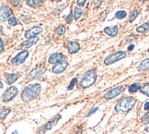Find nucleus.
<instances>
[{
  "instance_id": "1",
  "label": "nucleus",
  "mask_w": 149,
  "mask_h": 134,
  "mask_svg": "<svg viewBox=\"0 0 149 134\" xmlns=\"http://www.w3.org/2000/svg\"><path fill=\"white\" fill-rule=\"evenodd\" d=\"M41 93H42V85L40 83L29 84V85L26 86L24 88V90L21 92L20 98L21 100L25 103L30 102L40 97Z\"/></svg>"
},
{
  "instance_id": "28",
  "label": "nucleus",
  "mask_w": 149,
  "mask_h": 134,
  "mask_svg": "<svg viewBox=\"0 0 149 134\" xmlns=\"http://www.w3.org/2000/svg\"><path fill=\"white\" fill-rule=\"evenodd\" d=\"M77 78H74L71 82H70V84L68 85V87H67V90H73V88H74V84L77 83Z\"/></svg>"
},
{
  "instance_id": "21",
  "label": "nucleus",
  "mask_w": 149,
  "mask_h": 134,
  "mask_svg": "<svg viewBox=\"0 0 149 134\" xmlns=\"http://www.w3.org/2000/svg\"><path fill=\"white\" fill-rule=\"evenodd\" d=\"M10 112H11V109L9 107H2L1 112H0V118H1V119H5Z\"/></svg>"
},
{
  "instance_id": "8",
  "label": "nucleus",
  "mask_w": 149,
  "mask_h": 134,
  "mask_svg": "<svg viewBox=\"0 0 149 134\" xmlns=\"http://www.w3.org/2000/svg\"><path fill=\"white\" fill-rule=\"evenodd\" d=\"M124 92V87L123 86H118V87H115L113 89H111L109 91L106 92L104 95V98L106 100H111L113 99L114 97L120 95L121 93Z\"/></svg>"
},
{
  "instance_id": "24",
  "label": "nucleus",
  "mask_w": 149,
  "mask_h": 134,
  "mask_svg": "<svg viewBox=\"0 0 149 134\" xmlns=\"http://www.w3.org/2000/svg\"><path fill=\"white\" fill-rule=\"evenodd\" d=\"M65 31H66V28H65L64 25H59L57 28L55 29L54 32H55V33H57L59 35H63L65 33Z\"/></svg>"
},
{
  "instance_id": "20",
  "label": "nucleus",
  "mask_w": 149,
  "mask_h": 134,
  "mask_svg": "<svg viewBox=\"0 0 149 134\" xmlns=\"http://www.w3.org/2000/svg\"><path fill=\"white\" fill-rule=\"evenodd\" d=\"M141 88H142V86H141V84H140V83H137V82L136 83H133L132 85L129 87V93H136L137 91L141 90Z\"/></svg>"
},
{
  "instance_id": "2",
  "label": "nucleus",
  "mask_w": 149,
  "mask_h": 134,
  "mask_svg": "<svg viewBox=\"0 0 149 134\" xmlns=\"http://www.w3.org/2000/svg\"><path fill=\"white\" fill-rule=\"evenodd\" d=\"M137 100L134 97L127 96L123 97L121 99L118 100L117 104L115 105V112L119 114H126L128 113L130 110L134 108V106L136 104Z\"/></svg>"
},
{
  "instance_id": "40",
  "label": "nucleus",
  "mask_w": 149,
  "mask_h": 134,
  "mask_svg": "<svg viewBox=\"0 0 149 134\" xmlns=\"http://www.w3.org/2000/svg\"><path fill=\"white\" fill-rule=\"evenodd\" d=\"M35 1H36V4H42L44 2L45 0H35Z\"/></svg>"
},
{
  "instance_id": "42",
  "label": "nucleus",
  "mask_w": 149,
  "mask_h": 134,
  "mask_svg": "<svg viewBox=\"0 0 149 134\" xmlns=\"http://www.w3.org/2000/svg\"><path fill=\"white\" fill-rule=\"evenodd\" d=\"M140 2H146V1H148V0H138Z\"/></svg>"
},
{
  "instance_id": "19",
  "label": "nucleus",
  "mask_w": 149,
  "mask_h": 134,
  "mask_svg": "<svg viewBox=\"0 0 149 134\" xmlns=\"http://www.w3.org/2000/svg\"><path fill=\"white\" fill-rule=\"evenodd\" d=\"M149 30V22H146L142 25H140L139 27L136 28V32L139 33H146Z\"/></svg>"
},
{
  "instance_id": "26",
  "label": "nucleus",
  "mask_w": 149,
  "mask_h": 134,
  "mask_svg": "<svg viewBox=\"0 0 149 134\" xmlns=\"http://www.w3.org/2000/svg\"><path fill=\"white\" fill-rule=\"evenodd\" d=\"M137 15H138V12L136 10H134L130 13V18H129V21L130 22H133L135 19L137 18Z\"/></svg>"
},
{
  "instance_id": "38",
  "label": "nucleus",
  "mask_w": 149,
  "mask_h": 134,
  "mask_svg": "<svg viewBox=\"0 0 149 134\" xmlns=\"http://www.w3.org/2000/svg\"><path fill=\"white\" fill-rule=\"evenodd\" d=\"M144 129H146V132H149V122L146 123V128H144Z\"/></svg>"
},
{
  "instance_id": "44",
  "label": "nucleus",
  "mask_w": 149,
  "mask_h": 134,
  "mask_svg": "<svg viewBox=\"0 0 149 134\" xmlns=\"http://www.w3.org/2000/svg\"><path fill=\"white\" fill-rule=\"evenodd\" d=\"M147 52H148V54H149V48H148V50H147Z\"/></svg>"
},
{
  "instance_id": "16",
  "label": "nucleus",
  "mask_w": 149,
  "mask_h": 134,
  "mask_svg": "<svg viewBox=\"0 0 149 134\" xmlns=\"http://www.w3.org/2000/svg\"><path fill=\"white\" fill-rule=\"evenodd\" d=\"M104 33L111 37H114L118 33V27L117 26H109L104 29Z\"/></svg>"
},
{
  "instance_id": "9",
  "label": "nucleus",
  "mask_w": 149,
  "mask_h": 134,
  "mask_svg": "<svg viewBox=\"0 0 149 134\" xmlns=\"http://www.w3.org/2000/svg\"><path fill=\"white\" fill-rule=\"evenodd\" d=\"M29 56V52L28 50H23V51H21L19 52L17 55L15 56V57H13V58L11 59V64L12 65H20V64H22L25 62V60L27 59V57Z\"/></svg>"
},
{
  "instance_id": "6",
  "label": "nucleus",
  "mask_w": 149,
  "mask_h": 134,
  "mask_svg": "<svg viewBox=\"0 0 149 134\" xmlns=\"http://www.w3.org/2000/svg\"><path fill=\"white\" fill-rule=\"evenodd\" d=\"M17 93H19V90L15 86H11L9 88H7L5 91V93L2 95V101L5 103L11 101L17 95Z\"/></svg>"
},
{
  "instance_id": "36",
  "label": "nucleus",
  "mask_w": 149,
  "mask_h": 134,
  "mask_svg": "<svg viewBox=\"0 0 149 134\" xmlns=\"http://www.w3.org/2000/svg\"><path fill=\"white\" fill-rule=\"evenodd\" d=\"M144 110H149V102H146V104H144Z\"/></svg>"
},
{
  "instance_id": "3",
  "label": "nucleus",
  "mask_w": 149,
  "mask_h": 134,
  "mask_svg": "<svg viewBox=\"0 0 149 134\" xmlns=\"http://www.w3.org/2000/svg\"><path fill=\"white\" fill-rule=\"evenodd\" d=\"M96 80H97V73H96V71L92 69L87 70L80 80V86L83 89H87L93 85Z\"/></svg>"
},
{
  "instance_id": "18",
  "label": "nucleus",
  "mask_w": 149,
  "mask_h": 134,
  "mask_svg": "<svg viewBox=\"0 0 149 134\" xmlns=\"http://www.w3.org/2000/svg\"><path fill=\"white\" fill-rule=\"evenodd\" d=\"M17 79H19V76L15 73H9V74H7L6 77V80H7V84H13Z\"/></svg>"
},
{
  "instance_id": "10",
  "label": "nucleus",
  "mask_w": 149,
  "mask_h": 134,
  "mask_svg": "<svg viewBox=\"0 0 149 134\" xmlns=\"http://www.w3.org/2000/svg\"><path fill=\"white\" fill-rule=\"evenodd\" d=\"M45 70H46V69L43 66L42 67H36V68H34L33 69L30 70V72L28 75V79L30 80L38 79L39 77H41L42 75L44 74Z\"/></svg>"
},
{
  "instance_id": "41",
  "label": "nucleus",
  "mask_w": 149,
  "mask_h": 134,
  "mask_svg": "<svg viewBox=\"0 0 149 134\" xmlns=\"http://www.w3.org/2000/svg\"><path fill=\"white\" fill-rule=\"evenodd\" d=\"M11 134H19V132H17V131H13Z\"/></svg>"
},
{
  "instance_id": "25",
  "label": "nucleus",
  "mask_w": 149,
  "mask_h": 134,
  "mask_svg": "<svg viewBox=\"0 0 149 134\" xmlns=\"http://www.w3.org/2000/svg\"><path fill=\"white\" fill-rule=\"evenodd\" d=\"M126 15H127V13L124 10H119L115 13V18L118 20H122L126 17Z\"/></svg>"
},
{
  "instance_id": "7",
  "label": "nucleus",
  "mask_w": 149,
  "mask_h": 134,
  "mask_svg": "<svg viewBox=\"0 0 149 134\" xmlns=\"http://www.w3.org/2000/svg\"><path fill=\"white\" fill-rule=\"evenodd\" d=\"M48 62L50 64H61V63H66V56L61 53H54L52 54L48 58Z\"/></svg>"
},
{
  "instance_id": "32",
  "label": "nucleus",
  "mask_w": 149,
  "mask_h": 134,
  "mask_svg": "<svg viewBox=\"0 0 149 134\" xmlns=\"http://www.w3.org/2000/svg\"><path fill=\"white\" fill-rule=\"evenodd\" d=\"M72 20H73V12L70 11L69 14H68V16L66 17V19H65V20H66L67 23H71Z\"/></svg>"
},
{
  "instance_id": "43",
  "label": "nucleus",
  "mask_w": 149,
  "mask_h": 134,
  "mask_svg": "<svg viewBox=\"0 0 149 134\" xmlns=\"http://www.w3.org/2000/svg\"><path fill=\"white\" fill-rule=\"evenodd\" d=\"M3 87H4V86H3V82H1V89H3Z\"/></svg>"
},
{
  "instance_id": "23",
  "label": "nucleus",
  "mask_w": 149,
  "mask_h": 134,
  "mask_svg": "<svg viewBox=\"0 0 149 134\" xmlns=\"http://www.w3.org/2000/svg\"><path fill=\"white\" fill-rule=\"evenodd\" d=\"M140 92H141L143 95L149 97V82H146V84H144V85L141 88Z\"/></svg>"
},
{
  "instance_id": "27",
  "label": "nucleus",
  "mask_w": 149,
  "mask_h": 134,
  "mask_svg": "<svg viewBox=\"0 0 149 134\" xmlns=\"http://www.w3.org/2000/svg\"><path fill=\"white\" fill-rule=\"evenodd\" d=\"M7 22H8V24H9L10 26H16L17 24V20L15 17H11L9 18V19L7 20Z\"/></svg>"
},
{
  "instance_id": "4",
  "label": "nucleus",
  "mask_w": 149,
  "mask_h": 134,
  "mask_svg": "<svg viewBox=\"0 0 149 134\" xmlns=\"http://www.w3.org/2000/svg\"><path fill=\"white\" fill-rule=\"evenodd\" d=\"M126 56V53L124 51H118L116 53H113L111 54V56H109L108 57H106L104 60V63L105 65H111L113 63H115L117 61H120L121 60L122 58H124Z\"/></svg>"
},
{
  "instance_id": "15",
  "label": "nucleus",
  "mask_w": 149,
  "mask_h": 134,
  "mask_svg": "<svg viewBox=\"0 0 149 134\" xmlns=\"http://www.w3.org/2000/svg\"><path fill=\"white\" fill-rule=\"evenodd\" d=\"M67 68V63H61V64H56L52 67V71L54 72V74H60L64 72L65 70V69Z\"/></svg>"
},
{
  "instance_id": "37",
  "label": "nucleus",
  "mask_w": 149,
  "mask_h": 134,
  "mask_svg": "<svg viewBox=\"0 0 149 134\" xmlns=\"http://www.w3.org/2000/svg\"><path fill=\"white\" fill-rule=\"evenodd\" d=\"M134 44H130V46H128V50L129 51H132V50H134Z\"/></svg>"
},
{
  "instance_id": "39",
  "label": "nucleus",
  "mask_w": 149,
  "mask_h": 134,
  "mask_svg": "<svg viewBox=\"0 0 149 134\" xmlns=\"http://www.w3.org/2000/svg\"><path fill=\"white\" fill-rule=\"evenodd\" d=\"M0 42H1V53L4 51V43H3V40L1 39V41H0Z\"/></svg>"
},
{
  "instance_id": "17",
  "label": "nucleus",
  "mask_w": 149,
  "mask_h": 134,
  "mask_svg": "<svg viewBox=\"0 0 149 134\" xmlns=\"http://www.w3.org/2000/svg\"><path fill=\"white\" fill-rule=\"evenodd\" d=\"M137 69L139 71H144V70H146L149 69V57L148 58L144 59L141 63H140L137 67Z\"/></svg>"
},
{
  "instance_id": "33",
  "label": "nucleus",
  "mask_w": 149,
  "mask_h": 134,
  "mask_svg": "<svg viewBox=\"0 0 149 134\" xmlns=\"http://www.w3.org/2000/svg\"><path fill=\"white\" fill-rule=\"evenodd\" d=\"M93 3H94V6H95V7H100V5H101L102 1H101V0H94Z\"/></svg>"
},
{
  "instance_id": "5",
  "label": "nucleus",
  "mask_w": 149,
  "mask_h": 134,
  "mask_svg": "<svg viewBox=\"0 0 149 134\" xmlns=\"http://www.w3.org/2000/svg\"><path fill=\"white\" fill-rule=\"evenodd\" d=\"M61 119V115L58 114V115H56L55 117L52 118L51 120H49L47 123H45L43 126L40 129V131H39V134H43L45 131H50V129H52V127H54L56 124L58 123V121Z\"/></svg>"
},
{
  "instance_id": "34",
  "label": "nucleus",
  "mask_w": 149,
  "mask_h": 134,
  "mask_svg": "<svg viewBox=\"0 0 149 134\" xmlns=\"http://www.w3.org/2000/svg\"><path fill=\"white\" fill-rule=\"evenodd\" d=\"M86 1H87V0H77V5L79 7H83L85 5Z\"/></svg>"
},
{
  "instance_id": "11",
  "label": "nucleus",
  "mask_w": 149,
  "mask_h": 134,
  "mask_svg": "<svg viewBox=\"0 0 149 134\" xmlns=\"http://www.w3.org/2000/svg\"><path fill=\"white\" fill-rule=\"evenodd\" d=\"M38 42H39V37L35 36V37H32V38H30L28 40H26V41L23 42V43H21L17 48L23 49V50H27V48L32 47V46H34V44H37Z\"/></svg>"
},
{
  "instance_id": "30",
  "label": "nucleus",
  "mask_w": 149,
  "mask_h": 134,
  "mask_svg": "<svg viewBox=\"0 0 149 134\" xmlns=\"http://www.w3.org/2000/svg\"><path fill=\"white\" fill-rule=\"evenodd\" d=\"M141 121L142 122H146V123L149 122V112H147L146 114H144L143 116V117L141 118Z\"/></svg>"
},
{
  "instance_id": "14",
  "label": "nucleus",
  "mask_w": 149,
  "mask_h": 134,
  "mask_svg": "<svg viewBox=\"0 0 149 134\" xmlns=\"http://www.w3.org/2000/svg\"><path fill=\"white\" fill-rule=\"evenodd\" d=\"M66 48L70 54H76L79 51L80 46H79V44L77 42H69L66 44Z\"/></svg>"
},
{
  "instance_id": "31",
  "label": "nucleus",
  "mask_w": 149,
  "mask_h": 134,
  "mask_svg": "<svg viewBox=\"0 0 149 134\" xmlns=\"http://www.w3.org/2000/svg\"><path fill=\"white\" fill-rule=\"evenodd\" d=\"M13 6H15V7H19L20 6V4H21V0H8Z\"/></svg>"
},
{
  "instance_id": "13",
  "label": "nucleus",
  "mask_w": 149,
  "mask_h": 134,
  "mask_svg": "<svg viewBox=\"0 0 149 134\" xmlns=\"http://www.w3.org/2000/svg\"><path fill=\"white\" fill-rule=\"evenodd\" d=\"M42 33V27H40V26H35V27H33V28L30 29L29 31H27V32H26L25 37L30 39V38L35 37L36 35L40 34Z\"/></svg>"
},
{
  "instance_id": "29",
  "label": "nucleus",
  "mask_w": 149,
  "mask_h": 134,
  "mask_svg": "<svg viewBox=\"0 0 149 134\" xmlns=\"http://www.w3.org/2000/svg\"><path fill=\"white\" fill-rule=\"evenodd\" d=\"M25 1H26V3H27V5H29L30 7L34 8L35 7H36V5H37L35 0H25Z\"/></svg>"
},
{
  "instance_id": "12",
  "label": "nucleus",
  "mask_w": 149,
  "mask_h": 134,
  "mask_svg": "<svg viewBox=\"0 0 149 134\" xmlns=\"http://www.w3.org/2000/svg\"><path fill=\"white\" fill-rule=\"evenodd\" d=\"M0 15H1V21H5L8 20L12 16V10L10 7H8L7 6H2L1 10H0Z\"/></svg>"
},
{
  "instance_id": "22",
  "label": "nucleus",
  "mask_w": 149,
  "mask_h": 134,
  "mask_svg": "<svg viewBox=\"0 0 149 134\" xmlns=\"http://www.w3.org/2000/svg\"><path fill=\"white\" fill-rule=\"evenodd\" d=\"M82 10L80 7H74V20H78L80 19V17L82 16Z\"/></svg>"
},
{
  "instance_id": "35",
  "label": "nucleus",
  "mask_w": 149,
  "mask_h": 134,
  "mask_svg": "<svg viewBox=\"0 0 149 134\" xmlns=\"http://www.w3.org/2000/svg\"><path fill=\"white\" fill-rule=\"evenodd\" d=\"M99 109V107L98 106H96V107H94V108L93 109H91L90 111H89V114H87V117H89V116H91L92 114H94L95 112H96V111H97Z\"/></svg>"
}]
</instances>
